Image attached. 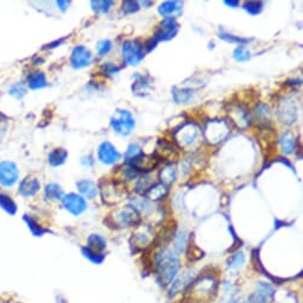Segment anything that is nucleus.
Here are the masks:
<instances>
[{
	"mask_svg": "<svg viewBox=\"0 0 303 303\" xmlns=\"http://www.w3.org/2000/svg\"><path fill=\"white\" fill-rule=\"evenodd\" d=\"M181 269L178 255L169 247H160L153 256V271L160 286L169 287Z\"/></svg>",
	"mask_w": 303,
	"mask_h": 303,
	"instance_id": "nucleus-1",
	"label": "nucleus"
},
{
	"mask_svg": "<svg viewBox=\"0 0 303 303\" xmlns=\"http://www.w3.org/2000/svg\"><path fill=\"white\" fill-rule=\"evenodd\" d=\"M219 287H220V283L215 275L203 274L193 281L187 292L193 299L205 302L214 298L218 293Z\"/></svg>",
	"mask_w": 303,
	"mask_h": 303,
	"instance_id": "nucleus-2",
	"label": "nucleus"
},
{
	"mask_svg": "<svg viewBox=\"0 0 303 303\" xmlns=\"http://www.w3.org/2000/svg\"><path fill=\"white\" fill-rule=\"evenodd\" d=\"M201 130L194 123L181 124L174 131L175 144L185 151L196 150L201 145Z\"/></svg>",
	"mask_w": 303,
	"mask_h": 303,
	"instance_id": "nucleus-3",
	"label": "nucleus"
},
{
	"mask_svg": "<svg viewBox=\"0 0 303 303\" xmlns=\"http://www.w3.org/2000/svg\"><path fill=\"white\" fill-rule=\"evenodd\" d=\"M108 225L113 228H128L132 226H138L141 222V214L136 211L131 205L117 209L112 215L108 216Z\"/></svg>",
	"mask_w": 303,
	"mask_h": 303,
	"instance_id": "nucleus-4",
	"label": "nucleus"
},
{
	"mask_svg": "<svg viewBox=\"0 0 303 303\" xmlns=\"http://www.w3.org/2000/svg\"><path fill=\"white\" fill-rule=\"evenodd\" d=\"M111 128L113 129V131L116 134L120 136H126L131 135V132L134 131L136 126V120L132 117L131 112L126 110H117L114 116L111 118Z\"/></svg>",
	"mask_w": 303,
	"mask_h": 303,
	"instance_id": "nucleus-5",
	"label": "nucleus"
},
{
	"mask_svg": "<svg viewBox=\"0 0 303 303\" xmlns=\"http://www.w3.org/2000/svg\"><path fill=\"white\" fill-rule=\"evenodd\" d=\"M201 134L209 144H218L230 134V126L224 120H211L206 124Z\"/></svg>",
	"mask_w": 303,
	"mask_h": 303,
	"instance_id": "nucleus-6",
	"label": "nucleus"
},
{
	"mask_svg": "<svg viewBox=\"0 0 303 303\" xmlns=\"http://www.w3.org/2000/svg\"><path fill=\"white\" fill-rule=\"evenodd\" d=\"M122 55L124 61L129 66H138L145 57L144 44H142L138 39L124 42L122 45Z\"/></svg>",
	"mask_w": 303,
	"mask_h": 303,
	"instance_id": "nucleus-7",
	"label": "nucleus"
},
{
	"mask_svg": "<svg viewBox=\"0 0 303 303\" xmlns=\"http://www.w3.org/2000/svg\"><path fill=\"white\" fill-rule=\"evenodd\" d=\"M180 31V24L175 18H164L154 30L152 38L158 42H168L177 35Z\"/></svg>",
	"mask_w": 303,
	"mask_h": 303,
	"instance_id": "nucleus-8",
	"label": "nucleus"
},
{
	"mask_svg": "<svg viewBox=\"0 0 303 303\" xmlns=\"http://www.w3.org/2000/svg\"><path fill=\"white\" fill-rule=\"evenodd\" d=\"M275 288L270 283L258 282L256 288L243 303H271L275 298Z\"/></svg>",
	"mask_w": 303,
	"mask_h": 303,
	"instance_id": "nucleus-9",
	"label": "nucleus"
},
{
	"mask_svg": "<svg viewBox=\"0 0 303 303\" xmlns=\"http://www.w3.org/2000/svg\"><path fill=\"white\" fill-rule=\"evenodd\" d=\"M101 189V195H103L104 202L107 205H116L123 199L125 195V187H124V181L113 180L110 181L106 185Z\"/></svg>",
	"mask_w": 303,
	"mask_h": 303,
	"instance_id": "nucleus-10",
	"label": "nucleus"
},
{
	"mask_svg": "<svg viewBox=\"0 0 303 303\" xmlns=\"http://www.w3.org/2000/svg\"><path fill=\"white\" fill-rule=\"evenodd\" d=\"M195 280V275L191 270L184 271L183 274L177 275L171 284L169 286V296L170 298H175L178 294H182L187 292V289L189 288L190 284L193 283V281Z\"/></svg>",
	"mask_w": 303,
	"mask_h": 303,
	"instance_id": "nucleus-11",
	"label": "nucleus"
},
{
	"mask_svg": "<svg viewBox=\"0 0 303 303\" xmlns=\"http://www.w3.org/2000/svg\"><path fill=\"white\" fill-rule=\"evenodd\" d=\"M62 202H63V207L67 209L70 214L79 216L81 215L82 213H85L87 211V202L86 200L83 199L81 195H77V194H68V195H64L63 199H62Z\"/></svg>",
	"mask_w": 303,
	"mask_h": 303,
	"instance_id": "nucleus-12",
	"label": "nucleus"
},
{
	"mask_svg": "<svg viewBox=\"0 0 303 303\" xmlns=\"http://www.w3.org/2000/svg\"><path fill=\"white\" fill-rule=\"evenodd\" d=\"M122 157V154L117 148L114 147L112 143L110 142H104L99 145L98 149V158L101 163L106 165H112L114 163H117Z\"/></svg>",
	"mask_w": 303,
	"mask_h": 303,
	"instance_id": "nucleus-13",
	"label": "nucleus"
},
{
	"mask_svg": "<svg viewBox=\"0 0 303 303\" xmlns=\"http://www.w3.org/2000/svg\"><path fill=\"white\" fill-rule=\"evenodd\" d=\"M93 61V55L89 51V49L83 45H77L74 48L70 57V63L76 69H82V68L88 67Z\"/></svg>",
	"mask_w": 303,
	"mask_h": 303,
	"instance_id": "nucleus-14",
	"label": "nucleus"
},
{
	"mask_svg": "<svg viewBox=\"0 0 303 303\" xmlns=\"http://www.w3.org/2000/svg\"><path fill=\"white\" fill-rule=\"evenodd\" d=\"M18 181V169L13 163L2 162L0 164V183L11 187Z\"/></svg>",
	"mask_w": 303,
	"mask_h": 303,
	"instance_id": "nucleus-15",
	"label": "nucleus"
},
{
	"mask_svg": "<svg viewBox=\"0 0 303 303\" xmlns=\"http://www.w3.org/2000/svg\"><path fill=\"white\" fill-rule=\"evenodd\" d=\"M230 117L232 119V123L236 124V125L239 126L240 129L249 128L250 122H251L249 111H247L245 106H243L242 104L236 105V106H232Z\"/></svg>",
	"mask_w": 303,
	"mask_h": 303,
	"instance_id": "nucleus-16",
	"label": "nucleus"
},
{
	"mask_svg": "<svg viewBox=\"0 0 303 303\" xmlns=\"http://www.w3.org/2000/svg\"><path fill=\"white\" fill-rule=\"evenodd\" d=\"M159 160H175L178 157L177 150L165 139H159L157 144V151L154 152Z\"/></svg>",
	"mask_w": 303,
	"mask_h": 303,
	"instance_id": "nucleus-17",
	"label": "nucleus"
},
{
	"mask_svg": "<svg viewBox=\"0 0 303 303\" xmlns=\"http://www.w3.org/2000/svg\"><path fill=\"white\" fill-rule=\"evenodd\" d=\"M135 246L145 247L153 242V230L150 226H138L134 233Z\"/></svg>",
	"mask_w": 303,
	"mask_h": 303,
	"instance_id": "nucleus-18",
	"label": "nucleus"
},
{
	"mask_svg": "<svg viewBox=\"0 0 303 303\" xmlns=\"http://www.w3.org/2000/svg\"><path fill=\"white\" fill-rule=\"evenodd\" d=\"M183 2L172 0V1H164L159 5L158 13L164 18H177L182 13Z\"/></svg>",
	"mask_w": 303,
	"mask_h": 303,
	"instance_id": "nucleus-19",
	"label": "nucleus"
},
{
	"mask_svg": "<svg viewBox=\"0 0 303 303\" xmlns=\"http://www.w3.org/2000/svg\"><path fill=\"white\" fill-rule=\"evenodd\" d=\"M280 119L283 124H287V125H292V124L295 123V119L298 118V112H296L295 105H294V101L292 100H287L282 103L280 107Z\"/></svg>",
	"mask_w": 303,
	"mask_h": 303,
	"instance_id": "nucleus-20",
	"label": "nucleus"
},
{
	"mask_svg": "<svg viewBox=\"0 0 303 303\" xmlns=\"http://www.w3.org/2000/svg\"><path fill=\"white\" fill-rule=\"evenodd\" d=\"M278 144H280L281 151L286 154V156H290L295 152L296 148H298V141H296L294 135L290 131L283 132L282 135L278 138Z\"/></svg>",
	"mask_w": 303,
	"mask_h": 303,
	"instance_id": "nucleus-21",
	"label": "nucleus"
},
{
	"mask_svg": "<svg viewBox=\"0 0 303 303\" xmlns=\"http://www.w3.org/2000/svg\"><path fill=\"white\" fill-rule=\"evenodd\" d=\"M151 87V79L147 75H139L137 74L135 81L132 83V93L137 97H144Z\"/></svg>",
	"mask_w": 303,
	"mask_h": 303,
	"instance_id": "nucleus-22",
	"label": "nucleus"
},
{
	"mask_svg": "<svg viewBox=\"0 0 303 303\" xmlns=\"http://www.w3.org/2000/svg\"><path fill=\"white\" fill-rule=\"evenodd\" d=\"M77 189L80 190V193L82 194L83 196H86L89 200H93L97 197L99 194V187L97 185L95 182H93L91 180H81L76 183Z\"/></svg>",
	"mask_w": 303,
	"mask_h": 303,
	"instance_id": "nucleus-23",
	"label": "nucleus"
},
{
	"mask_svg": "<svg viewBox=\"0 0 303 303\" xmlns=\"http://www.w3.org/2000/svg\"><path fill=\"white\" fill-rule=\"evenodd\" d=\"M169 187H166L165 184L163 183H156V184H151L149 187V189L144 193L145 199H150L153 201H158L164 199V197L168 195Z\"/></svg>",
	"mask_w": 303,
	"mask_h": 303,
	"instance_id": "nucleus-24",
	"label": "nucleus"
},
{
	"mask_svg": "<svg viewBox=\"0 0 303 303\" xmlns=\"http://www.w3.org/2000/svg\"><path fill=\"white\" fill-rule=\"evenodd\" d=\"M39 188H41V183H39V181L37 180V178L27 177L20 183L19 193L23 196H26V197L32 196L39 190Z\"/></svg>",
	"mask_w": 303,
	"mask_h": 303,
	"instance_id": "nucleus-25",
	"label": "nucleus"
},
{
	"mask_svg": "<svg viewBox=\"0 0 303 303\" xmlns=\"http://www.w3.org/2000/svg\"><path fill=\"white\" fill-rule=\"evenodd\" d=\"M87 247L97 253H104L107 247L106 238L101 236V234H91L87 240Z\"/></svg>",
	"mask_w": 303,
	"mask_h": 303,
	"instance_id": "nucleus-26",
	"label": "nucleus"
},
{
	"mask_svg": "<svg viewBox=\"0 0 303 303\" xmlns=\"http://www.w3.org/2000/svg\"><path fill=\"white\" fill-rule=\"evenodd\" d=\"M219 38H221L222 41L227 43H231V44H238V46L249 44V43L253 42V38H245V37L234 36L232 35V33H228L227 31H225L222 27L219 29Z\"/></svg>",
	"mask_w": 303,
	"mask_h": 303,
	"instance_id": "nucleus-27",
	"label": "nucleus"
},
{
	"mask_svg": "<svg viewBox=\"0 0 303 303\" xmlns=\"http://www.w3.org/2000/svg\"><path fill=\"white\" fill-rule=\"evenodd\" d=\"M194 91L191 88H178L175 87L172 89V97L177 104H189L193 99Z\"/></svg>",
	"mask_w": 303,
	"mask_h": 303,
	"instance_id": "nucleus-28",
	"label": "nucleus"
},
{
	"mask_svg": "<svg viewBox=\"0 0 303 303\" xmlns=\"http://www.w3.org/2000/svg\"><path fill=\"white\" fill-rule=\"evenodd\" d=\"M159 178H160V183L165 184L166 187H169L170 184L174 183L176 178V170L174 166H172V164L165 165L164 168L160 170Z\"/></svg>",
	"mask_w": 303,
	"mask_h": 303,
	"instance_id": "nucleus-29",
	"label": "nucleus"
},
{
	"mask_svg": "<svg viewBox=\"0 0 303 303\" xmlns=\"http://www.w3.org/2000/svg\"><path fill=\"white\" fill-rule=\"evenodd\" d=\"M67 157H68V152L66 150L55 149V150H52L50 153H49L48 160L52 166H58V165H62L64 162H66Z\"/></svg>",
	"mask_w": 303,
	"mask_h": 303,
	"instance_id": "nucleus-30",
	"label": "nucleus"
},
{
	"mask_svg": "<svg viewBox=\"0 0 303 303\" xmlns=\"http://www.w3.org/2000/svg\"><path fill=\"white\" fill-rule=\"evenodd\" d=\"M188 246V237L185 234V232H178V233H175L174 236V252L176 255H180V253L184 252L185 249Z\"/></svg>",
	"mask_w": 303,
	"mask_h": 303,
	"instance_id": "nucleus-31",
	"label": "nucleus"
},
{
	"mask_svg": "<svg viewBox=\"0 0 303 303\" xmlns=\"http://www.w3.org/2000/svg\"><path fill=\"white\" fill-rule=\"evenodd\" d=\"M246 257H245V253L243 251H237L234 255H232L230 258L227 259L226 264L228 269H232V270H238V269H240L243 267L244 264H245Z\"/></svg>",
	"mask_w": 303,
	"mask_h": 303,
	"instance_id": "nucleus-32",
	"label": "nucleus"
},
{
	"mask_svg": "<svg viewBox=\"0 0 303 303\" xmlns=\"http://www.w3.org/2000/svg\"><path fill=\"white\" fill-rule=\"evenodd\" d=\"M64 194L63 191H62L61 187L58 184L51 183L48 184L45 187V197L49 200H54V201H58L63 199Z\"/></svg>",
	"mask_w": 303,
	"mask_h": 303,
	"instance_id": "nucleus-33",
	"label": "nucleus"
},
{
	"mask_svg": "<svg viewBox=\"0 0 303 303\" xmlns=\"http://www.w3.org/2000/svg\"><path fill=\"white\" fill-rule=\"evenodd\" d=\"M29 86L32 89H39L46 86V77L42 72L31 74L29 76Z\"/></svg>",
	"mask_w": 303,
	"mask_h": 303,
	"instance_id": "nucleus-34",
	"label": "nucleus"
},
{
	"mask_svg": "<svg viewBox=\"0 0 303 303\" xmlns=\"http://www.w3.org/2000/svg\"><path fill=\"white\" fill-rule=\"evenodd\" d=\"M81 252H82L83 257H86L88 261H91L93 264H98V265L103 264L105 258H106V256H105L104 253H97V252L92 251V250H89L87 246L82 247Z\"/></svg>",
	"mask_w": 303,
	"mask_h": 303,
	"instance_id": "nucleus-35",
	"label": "nucleus"
},
{
	"mask_svg": "<svg viewBox=\"0 0 303 303\" xmlns=\"http://www.w3.org/2000/svg\"><path fill=\"white\" fill-rule=\"evenodd\" d=\"M93 11L98 12V13H107L111 8L113 7L114 1L112 0H97V1L91 2Z\"/></svg>",
	"mask_w": 303,
	"mask_h": 303,
	"instance_id": "nucleus-36",
	"label": "nucleus"
},
{
	"mask_svg": "<svg viewBox=\"0 0 303 303\" xmlns=\"http://www.w3.org/2000/svg\"><path fill=\"white\" fill-rule=\"evenodd\" d=\"M243 7L249 14L257 15L263 11V8H264V4H263L262 1H246L245 4L243 5Z\"/></svg>",
	"mask_w": 303,
	"mask_h": 303,
	"instance_id": "nucleus-37",
	"label": "nucleus"
},
{
	"mask_svg": "<svg viewBox=\"0 0 303 303\" xmlns=\"http://www.w3.org/2000/svg\"><path fill=\"white\" fill-rule=\"evenodd\" d=\"M233 57L237 62H247L251 58V52H250L244 45H239L234 49Z\"/></svg>",
	"mask_w": 303,
	"mask_h": 303,
	"instance_id": "nucleus-38",
	"label": "nucleus"
},
{
	"mask_svg": "<svg viewBox=\"0 0 303 303\" xmlns=\"http://www.w3.org/2000/svg\"><path fill=\"white\" fill-rule=\"evenodd\" d=\"M112 50V42L110 39H103L97 44V51L99 56H105V55L110 54Z\"/></svg>",
	"mask_w": 303,
	"mask_h": 303,
	"instance_id": "nucleus-39",
	"label": "nucleus"
},
{
	"mask_svg": "<svg viewBox=\"0 0 303 303\" xmlns=\"http://www.w3.org/2000/svg\"><path fill=\"white\" fill-rule=\"evenodd\" d=\"M142 152H143V151H142L141 145L136 144V143L130 144L128 147V150H126V152H125V162L126 160L135 158V157H137L138 154H141Z\"/></svg>",
	"mask_w": 303,
	"mask_h": 303,
	"instance_id": "nucleus-40",
	"label": "nucleus"
},
{
	"mask_svg": "<svg viewBox=\"0 0 303 303\" xmlns=\"http://www.w3.org/2000/svg\"><path fill=\"white\" fill-rule=\"evenodd\" d=\"M101 70H103V73L105 75L107 76H112L116 75V74H118L120 70H122V67L117 66V64L111 63V62H107V63H104L103 66H101Z\"/></svg>",
	"mask_w": 303,
	"mask_h": 303,
	"instance_id": "nucleus-41",
	"label": "nucleus"
},
{
	"mask_svg": "<svg viewBox=\"0 0 303 303\" xmlns=\"http://www.w3.org/2000/svg\"><path fill=\"white\" fill-rule=\"evenodd\" d=\"M141 6L138 1H124L123 2V12L126 14H134L139 11Z\"/></svg>",
	"mask_w": 303,
	"mask_h": 303,
	"instance_id": "nucleus-42",
	"label": "nucleus"
},
{
	"mask_svg": "<svg viewBox=\"0 0 303 303\" xmlns=\"http://www.w3.org/2000/svg\"><path fill=\"white\" fill-rule=\"evenodd\" d=\"M269 113H270V110L265 104H258L255 108V114L258 119L268 118Z\"/></svg>",
	"mask_w": 303,
	"mask_h": 303,
	"instance_id": "nucleus-43",
	"label": "nucleus"
},
{
	"mask_svg": "<svg viewBox=\"0 0 303 303\" xmlns=\"http://www.w3.org/2000/svg\"><path fill=\"white\" fill-rule=\"evenodd\" d=\"M0 205H1L2 208H5L8 213H12V214H13V213L15 212L14 202L11 199H8L7 196H4V195L0 196Z\"/></svg>",
	"mask_w": 303,
	"mask_h": 303,
	"instance_id": "nucleus-44",
	"label": "nucleus"
},
{
	"mask_svg": "<svg viewBox=\"0 0 303 303\" xmlns=\"http://www.w3.org/2000/svg\"><path fill=\"white\" fill-rule=\"evenodd\" d=\"M156 45H157V42L154 41L153 38H150L149 41H147V43L144 44L145 52H151L154 48H156Z\"/></svg>",
	"mask_w": 303,
	"mask_h": 303,
	"instance_id": "nucleus-45",
	"label": "nucleus"
},
{
	"mask_svg": "<svg viewBox=\"0 0 303 303\" xmlns=\"http://www.w3.org/2000/svg\"><path fill=\"white\" fill-rule=\"evenodd\" d=\"M82 164L85 166H93L94 165V159L92 156H86L82 158Z\"/></svg>",
	"mask_w": 303,
	"mask_h": 303,
	"instance_id": "nucleus-46",
	"label": "nucleus"
},
{
	"mask_svg": "<svg viewBox=\"0 0 303 303\" xmlns=\"http://www.w3.org/2000/svg\"><path fill=\"white\" fill-rule=\"evenodd\" d=\"M224 2H225V5L230 6V7H232V8H236V7H238V6L240 5L239 1H234V0H230V1H228V0H226V1H224Z\"/></svg>",
	"mask_w": 303,
	"mask_h": 303,
	"instance_id": "nucleus-47",
	"label": "nucleus"
},
{
	"mask_svg": "<svg viewBox=\"0 0 303 303\" xmlns=\"http://www.w3.org/2000/svg\"><path fill=\"white\" fill-rule=\"evenodd\" d=\"M57 5L61 6L60 8H61L62 11H66L67 7H68V5H69V1H57Z\"/></svg>",
	"mask_w": 303,
	"mask_h": 303,
	"instance_id": "nucleus-48",
	"label": "nucleus"
},
{
	"mask_svg": "<svg viewBox=\"0 0 303 303\" xmlns=\"http://www.w3.org/2000/svg\"><path fill=\"white\" fill-rule=\"evenodd\" d=\"M141 4H143L144 6H151L153 4V2H151V1H142Z\"/></svg>",
	"mask_w": 303,
	"mask_h": 303,
	"instance_id": "nucleus-49",
	"label": "nucleus"
},
{
	"mask_svg": "<svg viewBox=\"0 0 303 303\" xmlns=\"http://www.w3.org/2000/svg\"><path fill=\"white\" fill-rule=\"evenodd\" d=\"M17 303H21V302H17Z\"/></svg>",
	"mask_w": 303,
	"mask_h": 303,
	"instance_id": "nucleus-50",
	"label": "nucleus"
}]
</instances>
